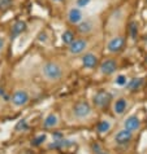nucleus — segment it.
<instances>
[{"label": "nucleus", "instance_id": "obj_9", "mask_svg": "<svg viewBox=\"0 0 147 154\" xmlns=\"http://www.w3.org/2000/svg\"><path fill=\"white\" fill-rule=\"evenodd\" d=\"M83 20H85V14H83V12H82L81 8L73 7V8H70V9L68 11L67 21L70 25H73V26H77V25L81 23Z\"/></svg>", "mask_w": 147, "mask_h": 154}, {"label": "nucleus", "instance_id": "obj_18", "mask_svg": "<svg viewBox=\"0 0 147 154\" xmlns=\"http://www.w3.org/2000/svg\"><path fill=\"white\" fill-rule=\"evenodd\" d=\"M74 39H76V35H74V32H73L72 30H65V31L63 32V35H61V40H63V43L65 45H69Z\"/></svg>", "mask_w": 147, "mask_h": 154}, {"label": "nucleus", "instance_id": "obj_7", "mask_svg": "<svg viewBox=\"0 0 147 154\" xmlns=\"http://www.w3.org/2000/svg\"><path fill=\"white\" fill-rule=\"evenodd\" d=\"M117 67H119V63L115 58H107L104 61H102V63L99 65V70H100L102 75L109 76V75H113L117 71Z\"/></svg>", "mask_w": 147, "mask_h": 154}, {"label": "nucleus", "instance_id": "obj_20", "mask_svg": "<svg viewBox=\"0 0 147 154\" xmlns=\"http://www.w3.org/2000/svg\"><path fill=\"white\" fill-rule=\"evenodd\" d=\"M129 32H130V36L133 39H136L137 35H138V25L137 22H132L129 25Z\"/></svg>", "mask_w": 147, "mask_h": 154}, {"label": "nucleus", "instance_id": "obj_3", "mask_svg": "<svg viewBox=\"0 0 147 154\" xmlns=\"http://www.w3.org/2000/svg\"><path fill=\"white\" fill-rule=\"evenodd\" d=\"M89 45H90L89 40L86 38H76L68 45V52L72 56H80V54H83L85 52H87Z\"/></svg>", "mask_w": 147, "mask_h": 154}, {"label": "nucleus", "instance_id": "obj_17", "mask_svg": "<svg viewBox=\"0 0 147 154\" xmlns=\"http://www.w3.org/2000/svg\"><path fill=\"white\" fill-rule=\"evenodd\" d=\"M142 84H143V78H133V79L128 80L125 87H126L129 91H137V89H139L142 87Z\"/></svg>", "mask_w": 147, "mask_h": 154}, {"label": "nucleus", "instance_id": "obj_8", "mask_svg": "<svg viewBox=\"0 0 147 154\" xmlns=\"http://www.w3.org/2000/svg\"><path fill=\"white\" fill-rule=\"evenodd\" d=\"M122 127L133 132V134H137V132H139L142 130V121L137 115H129V117L124 119Z\"/></svg>", "mask_w": 147, "mask_h": 154}, {"label": "nucleus", "instance_id": "obj_2", "mask_svg": "<svg viewBox=\"0 0 147 154\" xmlns=\"http://www.w3.org/2000/svg\"><path fill=\"white\" fill-rule=\"evenodd\" d=\"M70 113H72L73 119H76V121H78V122H86L94 117L93 106L85 100L74 102V104L72 105Z\"/></svg>", "mask_w": 147, "mask_h": 154}, {"label": "nucleus", "instance_id": "obj_19", "mask_svg": "<svg viewBox=\"0 0 147 154\" xmlns=\"http://www.w3.org/2000/svg\"><path fill=\"white\" fill-rule=\"evenodd\" d=\"M128 80H129V79H128L124 74H120V75L116 76L115 83L117 84V85H120V87H125V85H126V83H128Z\"/></svg>", "mask_w": 147, "mask_h": 154}, {"label": "nucleus", "instance_id": "obj_24", "mask_svg": "<svg viewBox=\"0 0 147 154\" xmlns=\"http://www.w3.org/2000/svg\"><path fill=\"white\" fill-rule=\"evenodd\" d=\"M54 3H56V4H63V3H65L67 0H52Z\"/></svg>", "mask_w": 147, "mask_h": 154}, {"label": "nucleus", "instance_id": "obj_1", "mask_svg": "<svg viewBox=\"0 0 147 154\" xmlns=\"http://www.w3.org/2000/svg\"><path fill=\"white\" fill-rule=\"evenodd\" d=\"M42 76L48 83H57L65 76V69L56 60H50L42 65Z\"/></svg>", "mask_w": 147, "mask_h": 154}, {"label": "nucleus", "instance_id": "obj_10", "mask_svg": "<svg viewBox=\"0 0 147 154\" xmlns=\"http://www.w3.org/2000/svg\"><path fill=\"white\" fill-rule=\"evenodd\" d=\"M129 106H130V102H129L126 97H119V98H116L113 105H112V110H113V114L116 117H121V115H124L126 113Z\"/></svg>", "mask_w": 147, "mask_h": 154}, {"label": "nucleus", "instance_id": "obj_13", "mask_svg": "<svg viewBox=\"0 0 147 154\" xmlns=\"http://www.w3.org/2000/svg\"><path fill=\"white\" fill-rule=\"evenodd\" d=\"M60 117L57 113H50L47 117L44 118V121H43V127L46 128V130H55V128H57L60 126Z\"/></svg>", "mask_w": 147, "mask_h": 154}, {"label": "nucleus", "instance_id": "obj_6", "mask_svg": "<svg viewBox=\"0 0 147 154\" xmlns=\"http://www.w3.org/2000/svg\"><path fill=\"white\" fill-rule=\"evenodd\" d=\"M125 43H126V40H125V36L116 35V36L111 38V39L108 40V43H107V51L109 53H119V52H121V51L124 49Z\"/></svg>", "mask_w": 147, "mask_h": 154}, {"label": "nucleus", "instance_id": "obj_5", "mask_svg": "<svg viewBox=\"0 0 147 154\" xmlns=\"http://www.w3.org/2000/svg\"><path fill=\"white\" fill-rule=\"evenodd\" d=\"M134 135L136 134H133V132H130L129 130L122 127L121 130H119L113 135V141H115L116 145H119V146H125V145H129L133 141Z\"/></svg>", "mask_w": 147, "mask_h": 154}, {"label": "nucleus", "instance_id": "obj_11", "mask_svg": "<svg viewBox=\"0 0 147 154\" xmlns=\"http://www.w3.org/2000/svg\"><path fill=\"white\" fill-rule=\"evenodd\" d=\"M111 100H112V97H111V95L107 91H99L96 95L94 96L93 102H94L95 108L104 109V108H107V106L111 104Z\"/></svg>", "mask_w": 147, "mask_h": 154}, {"label": "nucleus", "instance_id": "obj_26", "mask_svg": "<svg viewBox=\"0 0 147 154\" xmlns=\"http://www.w3.org/2000/svg\"><path fill=\"white\" fill-rule=\"evenodd\" d=\"M145 3H146V5H147V0H145Z\"/></svg>", "mask_w": 147, "mask_h": 154}, {"label": "nucleus", "instance_id": "obj_4", "mask_svg": "<svg viewBox=\"0 0 147 154\" xmlns=\"http://www.w3.org/2000/svg\"><path fill=\"white\" fill-rule=\"evenodd\" d=\"M29 101H30V95L26 89H16L11 97V104L15 108H22V106L29 104Z\"/></svg>", "mask_w": 147, "mask_h": 154}, {"label": "nucleus", "instance_id": "obj_16", "mask_svg": "<svg viewBox=\"0 0 147 154\" xmlns=\"http://www.w3.org/2000/svg\"><path fill=\"white\" fill-rule=\"evenodd\" d=\"M28 25L25 21H17V22H15V25L12 26V35L13 36H18L21 35L25 30H26Z\"/></svg>", "mask_w": 147, "mask_h": 154}, {"label": "nucleus", "instance_id": "obj_15", "mask_svg": "<svg viewBox=\"0 0 147 154\" xmlns=\"http://www.w3.org/2000/svg\"><path fill=\"white\" fill-rule=\"evenodd\" d=\"M112 126H113V123L111 122V119H102L100 122H99V125L96 127V131L99 135H104L107 132L111 131Z\"/></svg>", "mask_w": 147, "mask_h": 154}, {"label": "nucleus", "instance_id": "obj_27", "mask_svg": "<svg viewBox=\"0 0 147 154\" xmlns=\"http://www.w3.org/2000/svg\"><path fill=\"white\" fill-rule=\"evenodd\" d=\"M146 63H147V57H146Z\"/></svg>", "mask_w": 147, "mask_h": 154}, {"label": "nucleus", "instance_id": "obj_14", "mask_svg": "<svg viewBox=\"0 0 147 154\" xmlns=\"http://www.w3.org/2000/svg\"><path fill=\"white\" fill-rule=\"evenodd\" d=\"M95 29V25H94V21L93 20H87L85 18L82 21L81 23L77 25V31H78L81 35H89V34H91Z\"/></svg>", "mask_w": 147, "mask_h": 154}, {"label": "nucleus", "instance_id": "obj_12", "mask_svg": "<svg viewBox=\"0 0 147 154\" xmlns=\"http://www.w3.org/2000/svg\"><path fill=\"white\" fill-rule=\"evenodd\" d=\"M81 62L85 69H95L99 63V57L94 52H85L81 57Z\"/></svg>", "mask_w": 147, "mask_h": 154}, {"label": "nucleus", "instance_id": "obj_23", "mask_svg": "<svg viewBox=\"0 0 147 154\" xmlns=\"http://www.w3.org/2000/svg\"><path fill=\"white\" fill-rule=\"evenodd\" d=\"M4 47H5V42H4V39L2 36H0V53H2V51L4 49Z\"/></svg>", "mask_w": 147, "mask_h": 154}, {"label": "nucleus", "instance_id": "obj_25", "mask_svg": "<svg viewBox=\"0 0 147 154\" xmlns=\"http://www.w3.org/2000/svg\"><path fill=\"white\" fill-rule=\"evenodd\" d=\"M98 154H109V153H107V152H100V153H98Z\"/></svg>", "mask_w": 147, "mask_h": 154}, {"label": "nucleus", "instance_id": "obj_21", "mask_svg": "<svg viewBox=\"0 0 147 154\" xmlns=\"http://www.w3.org/2000/svg\"><path fill=\"white\" fill-rule=\"evenodd\" d=\"M44 141H46V135H39L33 140V145L34 146H39V145H42Z\"/></svg>", "mask_w": 147, "mask_h": 154}, {"label": "nucleus", "instance_id": "obj_22", "mask_svg": "<svg viewBox=\"0 0 147 154\" xmlns=\"http://www.w3.org/2000/svg\"><path fill=\"white\" fill-rule=\"evenodd\" d=\"M90 2L91 0H77L76 2V7H78V8H81V9H83V8H86L90 4Z\"/></svg>", "mask_w": 147, "mask_h": 154}]
</instances>
